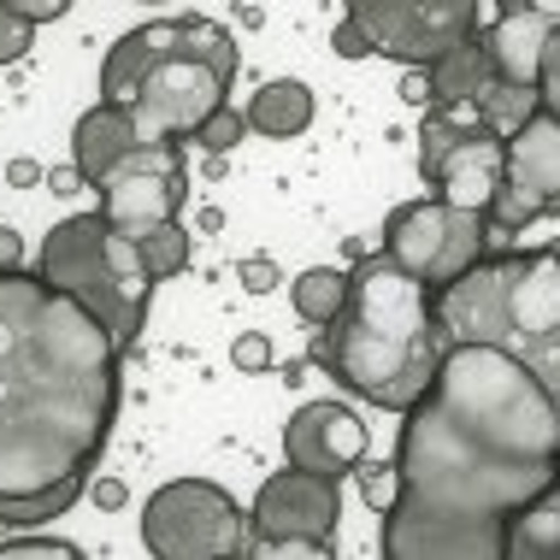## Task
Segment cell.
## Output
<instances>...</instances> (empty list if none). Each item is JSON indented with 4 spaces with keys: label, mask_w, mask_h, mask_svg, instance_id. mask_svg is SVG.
<instances>
[{
    "label": "cell",
    "mask_w": 560,
    "mask_h": 560,
    "mask_svg": "<svg viewBox=\"0 0 560 560\" xmlns=\"http://www.w3.org/2000/svg\"><path fill=\"white\" fill-rule=\"evenodd\" d=\"M560 483V413L520 360L448 348L407 407L384 560H508L513 525Z\"/></svg>",
    "instance_id": "obj_1"
},
{
    "label": "cell",
    "mask_w": 560,
    "mask_h": 560,
    "mask_svg": "<svg viewBox=\"0 0 560 560\" xmlns=\"http://www.w3.org/2000/svg\"><path fill=\"white\" fill-rule=\"evenodd\" d=\"M113 330L42 283L0 271V502L89 472L118 413Z\"/></svg>",
    "instance_id": "obj_2"
},
{
    "label": "cell",
    "mask_w": 560,
    "mask_h": 560,
    "mask_svg": "<svg viewBox=\"0 0 560 560\" xmlns=\"http://www.w3.org/2000/svg\"><path fill=\"white\" fill-rule=\"evenodd\" d=\"M448 354L436 295L389 260L384 248L348 271V307L330 325V377L360 401L407 413L436 384Z\"/></svg>",
    "instance_id": "obj_3"
},
{
    "label": "cell",
    "mask_w": 560,
    "mask_h": 560,
    "mask_svg": "<svg viewBox=\"0 0 560 560\" xmlns=\"http://www.w3.org/2000/svg\"><path fill=\"white\" fill-rule=\"evenodd\" d=\"M36 278L54 283L59 295H71L78 307H89L101 325L113 330V342L130 348L142 342L148 325V301H154V271H148L142 248L113 231L101 213H71L42 236L36 254Z\"/></svg>",
    "instance_id": "obj_4"
},
{
    "label": "cell",
    "mask_w": 560,
    "mask_h": 560,
    "mask_svg": "<svg viewBox=\"0 0 560 560\" xmlns=\"http://www.w3.org/2000/svg\"><path fill=\"white\" fill-rule=\"evenodd\" d=\"M142 542L154 560H242L248 508L213 478H172L142 502Z\"/></svg>",
    "instance_id": "obj_5"
},
{
    "label": "cell",
    "mask_w": 560,
    "mask_h": 560,
    "mask_svg": "<svg viewBox=\"0 0 560 560\" xmlns=\"http://www.w3.org/2000/svg\"><path fill=\"white\" fill-rule=\"evenodd\" d=\"M502 342L495 354L520 360L560 413V242L532 254H502Z\"/></svg>",
    "instance_id": "obj_6"
},
{
    "label": "cell",
    "mask_w": 560,
    "mask_h": 560,
    "mask_svg": "<svg viewBox=\"0 0 560 560\" xmlns=\"http://www.w3.org/2000/svg\"><path fill=\"white\" fill-rule=\"evenodd\" d=\"M483 248H490V219L460 213L448 201H407L384 219V254L436 295L483 266Z\"/></svg>",
    "instance_id": "obj_7"
},
{
    "label": "cell",
    "mask_w": 560,
    "mask_h": 560,
    "mask_svg": "<svg viewBox=\"0 0 560 560\" xmlns=\"http://www.w3.org/2000/svg\"><path fill=\"white\" fill-rule=\"evenodd\" d=\"M348 19L372 36V54L396 59L407 71H431L460 42L478 36L472 0H354Z\"/></svg>",
    "instance_id": "obj_8"
},
{
    "label": "cell",
    "mask_w": 560,
    "mask_h": 560,
    "mask_svg": "<svg viewBox=\"0 0 560 560\" xmlns=\"http://www.w3.org/2000/svg\"><path fill=\"white\" fill-rule=\"evenodd\" d=\"M189 172H184V142H154L136 148L125 165H113V177L101 184V207L95 213L125 231L130 242L154 236L160 224H177V207H184Z\"/></svg>",
    "instance_id": "obj_9"
},
{
    "label": "cell",
    "mask_w": 560,
    "mask_h": 560,
    "mask_svg": "<svg viewBox=\"0 0 560 560\" xmlns=\"http://www.w3.org/2000/svg\"><path fill=\"white\" fill-rule=\"evenodd\" d=\"M224 89L231 83H224L213 66H201V59H189L177 48L154 78L142 83V95H136L125 113H130V125L142 142H189L219 107H231Z\"/></svg>",
    "instance_id": "obj_10"
},
{
    "label": "cell",
    "mask_w": 560,
    "mask_h": 560,
    "mask_svg": "<svg viewBox=\"0 0 560 560\" xmlns=\"http://www.w3.org/2000/svg\"><path fill=\"white\" fill-rule=\"evenodd\" d=\"M549 213H560V118L537 113L508 142V177L490 207V224L495 231H525Z\"/></svg>",
    "instance_id": "obj_11"
},
{
    "label": "cell",
    "mask_w": 560,
    "mask_h": 560,
    "mask_svg": "<svg viewBox=\"0 0 560 560\" xmlns=\"http://www.w3.org/2000/svg\"><path fill=\"white\" fill-rule=\"evenodd\" d=\"M337 513H342V495H337V478H319V472H271L260 483L248 508V532L266 537V542H330L337 532Z\"/></svg>",
    "instance_id": "obj_12"
},
{
    "label": "cell",
    "mask_w": 560,
    "mask_h": 560,
    "mask_svg": "<svg viewBox=\"0 0 560 560\" xmlns=\"http://www.w3.org/2000/svg\"><path fill=\"white\" fill-rule=\"evenodd\" d=\"M283 454H290L295 472L348 478L366 466V419L342 401H307L283 425Z\"/></svg>",
    "instance_id": "obj_13"
},
{
    "label": "cell",
    "mask_w": 560,
    "mask_h": 560,
    "mask_svg": "<svg viewBox=\"0 0 560 560\" xmlns=\"http://www.w3.org/2000/svg\"><path fill=\"white\" fill-rule=\"evenodd\" d=\"M560 36V7H502V19L483 30V54H490L495 83L513 89H537L542 78V54Z\"/></svg>",
    "instance_id": "obj_14"
},
{
    "label": "cell",
    "mask_w": 560,
    "mask_h": 560,
    "mask_svg": "<svg viewBox=\"0 0 560 560\" xmlns=\"http://www.w3.org/2000/svg\"><path fill=\"white\" fill-rule=\"evenodd\" d=\"M502 177H508V142L490 136L483 125H472L466 142L454 148V154L443 160V172H436V201L490 219L495 195H502Z\"/></svg>",
    "instance_id": "obj_15"
},
{
    "label": "cell",
    "mask_w": 560,
    "mask_h": 560,
    "mask_svg": "<svg viewBox=\"0 0 560 560\" xmlns=\"http://www.w3.org/2000/svg\"><path fill=\"white\" fill-rule=\"evenodd\" d=\"M184 48V19H154V24H136L130 36L113 42L107 66H101V101L107 107H130L142 95V83Z\"/></svg>",
    "instance_id": "obj_16"
},
{
    "label": "cell",
    "mask_w": 560,
    "mask_h": 560,
    "mask_svg": "<svg viewBox=\"0 0 560 560\" xmlns=\"http://www.w3.org/2000/svg\"><path fill=\"white\" fill-rule=\"evenodd\" d=\"M136 148H154V142H142L136 136V125H130V113L125 107H89L78 125H71V165L83 172V184L89 189H101L113 177V165H125Z\"/></svg>",
    "instance_id": "obj_17"
},
{
    "label": "cell",
    "mask_w": 560,
    "mask_h": 560,
    "mask_svg": "<svg viewBox=\"0 0 560 560\" xmlns=\"http://www.w3.org/2000/svg\"><path fill=\"white\" fill-rule=\"evenodd\" d=\"M313 125V89L301 78H271L266 89H254L248 101V130L271 136V142H295Z\"/></svg>",
    "instance_id": "obj_18"
},
{
    "label": "cell",
    "mask_w": 560,
    "mask_h": 560,
    "mask_svg": "<svg viewBox=\"0 0 560 560\" xmlns=\"http://www.w3.org/2000/svg\"><path fill=\"white\" fill-rule=\"evenodd\" d=\"M495 83V71H490V54H483V42H460L448 59H436L431 66V107L436 113H460L466 101H478L483 89Z\"/></svg>",
    "instance_id": "obj_19"
},
{
    "label": "cell",
    "mask_w": 560,
    "mask_h": 560,
    "mask_svg": "<svg viewBox=\"0 0 560 560\" xmlns=\"http://www.w3.org/2000/svg\"><path fill=\"white\" fill-rule=\"evenodd\" d=\"M290 301H295V313H301L307 325L330 330V325L342 319V307H348V271H342V266H307V271L295 278Z\"/></svg>",
    "instance_id": "obj_20"
},
{
    "label": "cell",
    "mask_w": 560,
    "mask_h": 560,
    "mask_svg": "<svg viewBox=\"0 0 560 560\" xmlns=\"http://www.w3.org/2000/svg\"><path fill=\"white\" fill-rule=\"evenodd\" d=\"M478 107V125L490 130V136H502V142H513L532 118L542 113V101H537V89H513V83H490L483 95L472 101Z\"/></svg>",
    "instance_id": "obj_21"
},
{
    "label": "cell",
    "mask_w": 560,
    "mask_h": 560,
    "mask_svg": "<svg viewBox=\"0 0 560 560\" xmlns=\"http://www.w3.org/2000/svg\"><path fill=\"white\" fill-rule=\"evenodd\" d=\"M83 495H89V472L54 483V490H42V495H24V502H0V525H12V532H36V525H48V520H59V513H71Z\"/></svg>",
    "instance_id": "obj_22"
},
{
    "label": "cell",
    "mask_w": 560,
    "mask_h": 560,
    "mask_svg": "<svg viewBox=\"0 0 560 560\" xmlns=\"http://www.w3.org/2000/svg\"><path fill=\"white\" fill-rule=\"evenodd\" d=\"M555 555H560V483L513 525V542H508V560H555Z\"/></svg>",
    "instance_id": "obj_23"
},
{
    "label": "cell",
    "mask_w": 560,
    "mask_h": 560,
    "mask_svg": "<svg viewBox=\"0 0 560 560\" xmlns=\"http://www.w3.org/2000/svg\"><path fill=\"white\" fill-rule=\"evenodd\" d=\"M184 54L201 59V66H213L224 83H236L242 71V54H236V36L213 19H184Z\"/></svg>",
    "instance_id": "obj_24"
},
{
    "label": "cell",
    "mask_w": 560,
    "mask_h": 560,
    "mask_svg": "<svg viewBox=\"0 0 560 560\" xmlns=\"http://www.w3.org/2000/svg\"><path fill=\"white\" fill-rule=\"evenodd\" d=\"M466 118L460 113H425V125H419V177H425V184H436V172H443V160L454 154V148L466 142Z\"/></svg>",
    "instance_id": "obj_25"
},
{
    "label": "cell",
    "mask_w": 560,
    "mask_h": 560,
    "mask_svg": "<svg viewBox=\"0 0 560 560\" xmlns=\"http://www.w3.org/2000/svg\"><path fill=\"white\" fill-rule=\"evenodd\" d=\"M136 248H142V260H148V271H154V283L184 278V266H189V231H184V219H177V224H160V231L142 236Z\"/></svg>",
    "instance_id": "obj_26"
},
{
    "label": "cell",
    "mask_w": 560,
    "mask_h": 560,
    "mask_svg": "<svg viewBox=\"0 0 560 560\" xmlns=\"http://www.w3.org/2000/svg\"><path fill=\"white\" fill-rule=\"evenodd\" d=\"M242 136H248V113H236V107H219V113L207 118L201 130L189 136V142L201 148L207 160H224V154H231V148L242 142Z\"/></svg>",
    "instance_id": "obj_27"
},
{
    "label": "cell",
    "mask_w": 560,
    "mask_h": 560,
    "mask_svg": "<svg viewBox=\"0 0 560 560\" xmlns=\"http://www.w3.org/2000/svg\"><path fill=\"white\" fill-rule=\"evenodd\" d=\"M0 560H89V555L66 537H12L0 542Z\"/></svg>",
    "instance_id": "obj_28"
},
{
    "label": "cell",
    "mask_w": 560,
    "mask_h": 560,
    "mask_svg": "<svg viewBox=\"0 0 560 560\" xmlns=\"http://www.w3.org/2000/svg\"><path fill=\"white\" fill-rule=\"evenodd\" d=\"M242 560H337V555H330V542H295V537L290 542H266V537H254Z\"/></svg>",
    "instance_id": "obj_29"
},
{
    "label": "cell",
    "mask_w": 560,
    "mask_h": 560,
    "mask_svg": "<svg viewBox=\"0 0 560 560\" xmlns=\"http://www.w3.org/2000/svg\"><path fill=\"white\" fill-rule=\"evenodd\" d=\"M271 360H278V354H271L266 330H242V337L231 342V366L236 372H271Z\"/></svg>",
    "instance_id": "obj_30"
},
{
    "label": "cell",
    "mask_w": 560,
    "mask_h": 560,
    "mask_svg": "<svg viewBox=\"0 0 560 560\" xmlns=\"http://www.w3.org/2000/svg\"><path fill=\"white\" fill-rule=\"evenodd\" d=\"M30 48H36V30L19 24V19H12V7L0 0V66H19Z\"/></svg>",
    "instance_id": "obj_31"
},
{
    "label": "cell",
    "mask_w": 560,
    "mask_h": 560,
    "mask_svg": "<svg viewBox=\"0 0 560 560\" xmlns=\"http://www.w3.org/2000/svg\"><path fill=\"white\" fill-rule=\"evenodd\" d=\"M360 495H366L372 513H389V502H396V466H360Z\"/></svg>",
    "instance_id": "obj_32"
},
{
    "label": "cell",
    "mask_w": 560,
    "mask_h": 560,
    "mask_svg": "<svg viewBox=\"0 0 560 560\" xmlns=\"http://www.w3.org/2000/svg\"><path fill=\"white\" fill-rule=\"evenodd\" d=\"M278 278H283V271H278V260H271V254H248V260L236 266V283H242L248 295H271V290H278Z\"/></svg>",
    "instance_id": "obj_33"
},
{
    "label": "cell",
    "mask_w": 560,
    "mask_h": 560,
    "mask_svg": "<svg viewBox=\"0 0 560 560\" xmlns=\"http://www.w3.org/2000/svg\"><path fill=\"white\" fill-rule=\"evenodd\" d=\"M89 508H95V513H125L130 508V483L118 478V472L89 478Z\"/></svg>",
    "instance_id": "obj_34"
},
{
    "label": "cell",
    "mask_w": 560,
    "mask_h": 560,
    "mask_svg": "<svg viewBox=\"0 0 560 560\" xmlns=\"http://www.w3.org/2000/svg\"><path fill=\"white\" fill-rule=\"evenodd\" d=\"M537 101H542V113L560 118V36L549 42V54H542V78H537Z\"/></svg>",
    "instance_id": "obj_35"
},
{
    "label": "cell",
    "mask_w": 560,
    "mask_h": 560,
    "mask_svg": "<svg viewBox=\"0 0 560 560\" xmlns=\"http://www.w3.org/2000/svg\"><path fill=\"white\" fill-rule=\"evenodd\" d=\"M330 48H337V59H372V36L354 19H342L337 30H330Z\"/></svg>",
    "instance_id": "obj_36"
},
{
    "label": "cell",
    "mask_w": 560,
    "mask_h": 560,
    "mask_svg": "<svg viewBox=\"0 0 560 560\" xmlns=\"http://www.w3.org/2000/svg\"><path fill=\"white\" fill-rule=\"evenodd\" d=\"M7 7H12V19L30 24V30H42V24L66 19V0H7Z\"/></svg>",
    "instance_id": "obj_37"
},
{
    "label": "cell",
    "mask_w": 560,
    "mask_h": 560,
    "mask_svg": "<svg viewBox=\"0 0 560 560\" xmlns=\"http://www.w3.org/2000/svg\"><path fill=\"white\" fill-rule=\"evenodd\" d=\"M36 184H48V172H42V160H30V154L7 160V189H36Z\"/></svg>",
    "instance_id": "obj_38"
},
{
    "label": "cell",
    "mask_w": 560,
    "mask_h": 560,
    "mask_svg": "<svg viewBox=\"0 0 560 560\" xmlns=\"http://www.w3.org/2000/svg\"><path fill=\"white\" fill-rule=\"evenodd\" d=\"M401 101L407 107H431V71H401Z\"/></svg>",
    "instance_id": "obj_39"
},
{
    "label": "cell",
    "mask_w": 560,
    "mask_h": 560,
    "mask_svg": "<svg viewBox=\"0 0 560 560\" xmlns=\"http://www.w3.org/2000/svg\"><path fill=\"white\" fill-rule=\"evenodd\" d=\"M0 271H24V236L0 224Z\"/></svg>",
    "instance_id": "obj_40"
},
{
    "label": "cell",
    "mask_w": 560,
    "mask_h": 560,
    "mask_svg": "<svg viewBox=\"0 0 560 560\" xmlns=\"http://www.w3.org/2000/svg\"><path fill=\"white\" fill-rule=\"evenodd\" d=\"M48 189H54V195H78V189H83V172H78L71 160L54 165V172H48Z\"/></svg>",
    "instance_id": "obj_41"
},
{
    "label": "cell",
    "mask_w": 560,
    "mask_h": 560,
    "mask_svg": "<svg viewBox=\"0 0 560 560\" xmlns=\"http://www.w3.org/2000/svg\"><path fill=\"white\" fill-rule=\"evenodd\" d=\"M195 224H201V231H224V213H219V207H201V213H195Z\"/></svg>",
    "instance_id": "obj_42"
},
{
    "label": "cell",
    "mask_w": 560,
    "mask_h": 560,
    "mask_svg": "<svg viewBox=\"0 0 560 560\" xmlns=\"http://www.w3.org/2000/svg\"><path fill=\"white\" fill-rule=\"evenodd\" d=\"M278 377H283V384H290V389H295V384H301V377H307V360H290V366H278Z\"/></svg>",
    "instance_id": "obj_43"
},
{
    "label": "cell",
    "mask_w": 560,
    "mask_h": 560,
    "mask_svg": "<svg viewBox=\"0 0 560 560\" xmlns=\"http://www.w3.org/2000/svg\"><path fill=\"white\" fill-rule=\"evenodd\" d=\"M236 24L254 30V24H266V12H260V7H236Z\"/></svg>",
    "instance_id": "obj_44"
},
{
    "label": "cell",
    "mask_w": 560,
    "mask_h": 560,
    "mask_svg": "<svg viewBox=\"0 0 560 560\" xmlns=\"http://www.w3.org/2000/svg\"><path fill=\"white\" fill-rule=\"evenodd\" d=\"M555 560H560V555H555Z\"/></svg>",
    "instance_id": "obj_45"
}]
</instances>
